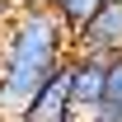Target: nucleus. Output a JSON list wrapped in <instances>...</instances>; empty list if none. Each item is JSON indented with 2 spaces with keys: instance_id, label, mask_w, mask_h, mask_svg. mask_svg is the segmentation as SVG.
<instances>
[{
  "instance_id": "obj_1",
  "label": "nucleus",
  "mask_w": 122,
  "mask_h": 122,
  "mask_svg": "<svg viewBox=\"0 0 122 122\" xmlns=\"http://www.w3.org/2000/svg\"><path fill=\"white\" fill-rule=\"evenodd\" d=\"M71 61V28L56 10L19 0L10 28L0 33V122H19L28 99Z\"/></svg>"
},
{
  "instance_id": "obj_2",
  "label": "nucleus",
  "mask_w": 122,
  "mask_h": 122,
  "mask_svg": "<svg viewBox=\"0 0 122 122\" xmlns=\"http://www.w3.org/2000/svg\"><path fill=\"white\" fill-rule=\"evenodd\" d=\"M71 52L103 56V61L122 56V0H108L89 24H80V28L71 33Z\"/></svg>"
},
{
  "instance_id": "obj_3",
  "label": "nucleus",
  "mask_w": 122,
  "mask_h": 122,
  "mask_svg": "<svg viewBox=\"0 0 122 122\" xmlns=\"http://www.w3.org/2000/svg\"><path fill=\"white\" fill-rule=\"evenodd\" d=\"M19 122H80L75 94H71V71H66V66L28 99V108L19 113Z\"/></svg>"
},
{
  "instance_id": "obj_4",
  "label": "nucleus",
  "mask_w": 122,
  "mask_h": 122,
  "mask_svg": "<svg viewBox=\"0 0 122 122\" xmlns=\"http://www.w3.org/2000/svg\"><path fill=\"white\" fill-rule=\"evenodd\" d=\"M66 71H71V94H75V113H80V122H85V117L94 113V108L103 103L108 61H103V56H85V52H71Z\"/></svg>"
},
{
  "instance_id": "obj_5",
  "label": "nucleus",
  "mask_w": 122,
  "mask_h": 122,
  "mask_svg": "<svg viewBox=\"0 0 122 122\" xmlns=\"http://www.w3.org/2000/svg\"><path fill=\"white\" fill-rule=\"evenodd\" d=\"M85 122H122V56L108 61V85H103V103L94 108Z\"/></svg>"
},
{
  "instance_id": "obj_6",
  "label": "nucleus",
  "mask_w": 122,
  "mask_h": 122,
  "mask_svg": "<svg viewBox=\"0 0 122 122\" xmlns=\"http://www.w3.org/2000/svg\"><path fill=\"white\" fill-rule=\"evenodd\" d=\"M103 5H108V0H66V5H61L56 14H61V24H66V28L75 33L80 24H89V19L99 14V10H103Z\"/></svg>"
},
{
  "instance_id": "obj_7",
  "label": "nucleus",
  "mask_w": 122,
  "mask_h": 122,
  "mask_svg": "<svg viewBox=\"0 0 122 122\" xmlns=\"http://www.w3.org/2000/svg\"><path fill=\"white\" fill-rule=\"evenodd\" d=\"M14 10H19V5H14V0H0V33H5V28H10V19H14Z\"/></svg>"
},
{
  "instance_id": "obj_8",
  "label": "nucleus",
  "mask_w": 122,
  "mask_h": 122,
  "mask_svg": "<svg viewBox=\"0 0 122 122\" xmlns=\"http://www.w3.org/2000/svg\"><path fill=\"white\" fill-rule=\"evenodd\" d=\"M38 5H47V10H61V5H66V0H38Z\"/></svg>"
}]
</instances>
